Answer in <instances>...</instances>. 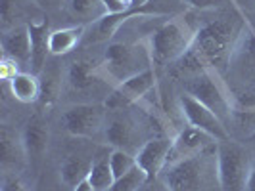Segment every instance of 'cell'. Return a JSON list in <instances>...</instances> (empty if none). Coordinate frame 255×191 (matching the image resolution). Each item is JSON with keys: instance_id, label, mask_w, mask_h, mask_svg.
Wrapping results in <instances>:
<instances>
[{"instance_id": "32", "label": "cell", "mask_w": 255, "mask_h": 191, "mask_svg": "<svg viewBox=\"0 0 255 191\" xmlns=\"http://www.w3.org/2000/svg\"><path fill=\"white\" fill-rule=\"evenodd\" d=\"M71 191H96V190H94V186L90 184V180L85 178V180H81V182H79Z\"/></svg>"}, {"instance_id": "19", "label": "cell", "mask_w": 255, "mask_h": 191, "mask_svg": "<svg viewBox=\"0 0 255 191\" xmlns=\"http://www.w3.org/2000/svg\"><path fill=\"white\" fill-rule=\"evenodd\" d=\"M12 96L19 103H35L40 98V80L31 71H21L8 82Z\"/></svg>"}, {"instance_id": "30", "label": "cell", "mask_w": 255, "mask_h": 191, "mask_svg": "<svg viewBox=\"0 0 255 191\" xmlns=\"http://www.w3.org/2000/svg\"><path fill=\"white\" fill-rule=\"evenodd\" d=\"M31 2H33L37 8L44 10V12H56V10L64 8L67 0H31Z\"/></svg>"}, {"instance_id": "25", "label": "cell", "mask_w": 255, "mask_h": 191, "mask_svg": "<svg viewBox=\"0 0 255 191\" xmlns=\"http://www.w3.org/2000/svg\"><path fill=\"white\" fill-rule=\"evenodd\" d=\"M148 182H150V180L144 174V170L136 165L130 172H127L125 176L115 180L114 186L110 188V191H138L140 188H144Z\"/></svg>"}, {"instance_id": "8", "label": "cell", "mask_w": 255, "mask_h": 191, "mask_svg": "<svg viewBox=\"0 0 255 191\" xmlns=\"http://www.w3.org/2000/svg\"><path fill=\"white\" fill-rule=\"evenodd\" d=\"M155 86H157L155 67H150V69L140 71L138 75L130 76L127 80H123L121 84H117L115 88L110 90L104 105L108 111H121L128 105L144 100L150 92L155 90Z\"/></svg>"}, {"instance_id": "34", "label": "cell", "mask_w": 255, "mask_h": 191, "mask_svg": "<svg viewBox=\"0 0 255 191\" xmlns=\"http://www.w3.org/2000/svg\"><path fill=\"white\" fill-rule=\"evenodd\" d=\"M240 141H244L246 145H250V147H254V149H255V132H254V134H250L248 138H244V140H240Z\"/></svg>"}, {"instance_id": "27", "label": "cell", "mask_w": 255, "mask_h": 191, "mask_svg": "<svg viewBox=\"0 0 255 191\" xmlns=\"http://www.w3.org/2000/svg\"><path fill=\"white\" fill-rule=\"evenodd\" d=\"M180 2L194 12H211V10L227 6L230 0H180Z\"/></svg>"}, {"instance_id": "28", "label": "cell", "mask_w": 255, "mask_h": 191, "mask_svg": "<svg viewBox=\"0 0 255 191\" xmlns=\"http://www.w3.org/2000/svg\"><path fill=\"white\" fill-rule=\"evenodd\" d=\"M19 69H21V67H19L17 62H13L12 58L2 56V62H0V78H2L6 84H8L15 75H19V73H21Z\"/></svg>"}, {"instance_id": "6", "label": "cell", "mask_w": 255, "mask_h": 191, "mask_svg": "<svg viewBox=\"0 0 255 191\" xmlns=\"http://www.w3.org/2000/svg\"><path fill=\"white\" fill-rule=\"evenodd\" d=\"M184 92L190 94L192 98H196L198 102H202L205 107H209L227 125V128L230 127L234 107H232L229 90L225 86L221 75L205 69V71H200L196 75L186 76Z\"/></svg>"}, {"instance_id": "31", "label": "cell", "mask_w": 255, "mask_h": 191, "mask_svg": "<svg viewBox=\"0 0 255 191\" xmlns=\"http://www.w3.org/2000/svg\"><path fill=\"white\" fill-rule=\"evenodd\" d=\"M104 6H106V10L108 13H119V12H125V8L117 2V0H102Z\"/></svg>"}, {"instance_id": "20", "label": "cell", "mask_w": 255, "mask_h": 191, "mask_svg": "<svg viewBox=\"0 0 255 191\" xmlns=\"http://www.w3.org/2000/svg\"><path fill=\"white\" fill-rule=\"evenodd\" d=\"M0 155L4 165H17L19 161L27 159L21 132L17 134L10 125H2L0 128Z\"/></svg>"}, {"instance_id": "35", "label": "cell", "mask_w": 255, "mask_h": 191, "mask_svg": "<svg viewBox=\"0 0 255 191\" xmlns=\"http://www.w3.org/2000/svg\"><path fill=\"white\" fill-rule=\"evenodd\" d=\"M150 184H153V182H148V184H146L144 188H140V190H138V191H153V190H152V186H150Z\"/></svg>"}, {"instance_id": "23", "label": "cell", "mask_w": 255, "mask_h": 191, "mask_svg": "<svg viewBox=\"0 0 255 191\" xmlns=\"http://www.w3.org/2000/svg\"><path fill=\"white\" fill-rule=\"evenodd\" d=\"M90 165H92V159H85V157H67L62 166H60V178L62 184L69 186L71 190L75 188L81 180H85L89 176Z\"/></svg>"}, {"instance_id": "24", "label": "cell", "mask_w": 255, "mask_h": 191, "mask_svg": "<svg viewBox=\"0 0 255 191\" xmlns=\"http://www.w3.org/2000/svg\"><path fill=\"white\" fill-rule=\"evenodd\" d=\"M29 0H0V21H2V31L12 29L15 25H23L19 19H23L25 13V4ZM25 21V19H23ZM27 23V21H25Z\"/></svg>"}, {"instance_id": "18", "label": "cell", "mask_w": 255, "mask_h": 191, "mask_svg": "<svg viewBox=\"0 0 255 191\" xmlns=\"http://www.w3.org/2000/svg\"><path fill=\"white\" fill-rule=\"evenodd\" d=\"M65 8L79 25H92L108 13L102 0H67Z\"/></svg>"}, {"instance_id": "16", "label": "cell", "mask_w": 255, "mask_h": 191, "mask_svg": "<svg viewBox=\"0 0 255 191\" xmlns=\"http://www.w3.org/2000/svg\"><path fill=\"white\" fill-rule=\"evenodd\" d=\"M102 136L104 143L110 145L112 149H125V151L130 153L132 147H136V151H138V145L134 143L136 136H138L136 123L130 121L128 117H112V119H108Z\"/></svg>"}, {"instance_id": "22", "label": "cell", "mask_w": 255, "mask_h": 191, "mask_svg": "<svg viewBox=\"0 0 255 191\" xmlns=\"http://www.w3.org/2000/svg\"><path fill=\"white\" fill-rule=\"evenodd\" d=\"M87 178L90 180L96 191H110L115 182L112 166H110V153H98L96 157H92V165Z\"/></svg>"}, {"instance_id": "26", "label": "cell", "mask_w": 255, "mask_h": 191, "mask_svg": "<svg viewBox=\"0 0 255 191\" xmlns=\"http://www.w3.org/2000/svg\"><path fill=\"white\" fill-rule=\"evenodd\" d=\"M110 166L114 172V178H121L127 172H130L136 166V159L134 153H128L125 149H112L110 151Z\"/></svg>"}, {"instance_id": "11", "label": "cell", "mask_w": 255, "mask_h": 191, "mask_svg": "<svg viewBox=\"0 0 255 191\" xmlns=\"http://www.w3.org/2000/svg\"><path fill=\"white\" fill-rule=\"evenodd\" d=\"M217 143L219 141L213 136H209L207 132H204V130H200V128L196 127H190V125H184L173 136V143H171L167 165L175 163V161H180V159H186V157H192V155H198V153L217 145Z\"/></svg>"}, {"instance_id": "5", "label": "cell", "mask_w": 255, "mask_h": 191, "mask_svg": "<svg viewBox=\"0 0 255 191\" xmlns=\"http://www.w3.org/2000/svg\"><path fill=\"white\" fill-rule=\"evenodd\" d=\"M254 163V147L230 138L217 143V174L221 191H246Z\"/></svg>"}, {"instance_id": "2", "label": "cell", "mask_w": 255, "mask_h": 191, "mask_svg": "<svg viewBox=\"0 0 255 191\" xmlns=\"http://www.w3.org/2000/svg\"><path fill=\"white\" fill-rule=\"evenodd\" d=\"M157 182L165 191H221L217 174V145L169 163Z\"/></svg>"}, {"instance_id": "29", "label": "cell", "mask_w": 255, "mask_h": 191, "mask_svg": "<svg viewBox=\"0 0 255 191\" xmlns=\"http://www.w3.org/2000/svg\"><path fill=\"white\" fill-rule=\"evenodd\" d=\"M0 191H29V188H27V184L19 176L6 172L2 176V190Z\"/></svg>"}, {"instance_id": "13", "label": "cell", "mask_w": 255, "mask_h": 191, "mask_svg": "<svg viewBox=\"0 0 255 191\" xmlns=\"http://www.w3.org/2000/svg\"><path fill=\"white\" fill-rule=\"evenodd\" d=\"M21 141H23V149H25L27 161H40L44 157V153L48 151V143H50V128L46 119L40 113H35L33 117L27 119L21 130Z\"/></svg>"}, {"instance_id": "1", "label": "cell", "mask_w": 255, "mask_h": 191, "mask_svg": "<svg viewBox=\"0 0 255 191\" xmlns=\"http://www.w3.org/2000/svg\"><path fill=\"white\" fill-rule=\"evenodd\" d=\"M246 23L242 10L236 4H227L215 10V15L200 21L194 27V40L190 50L198 56L205 69L225 75L230 64V56L238 42Z\"/></svg>"}, {"instance_id": "4", "label": "cell", "mask_w": 255, "mask_h": 191, "mask_svg": "<svg viewBox=\"0 0 255 191\" xmlns=\"http://www.w3.org/2000/svg\"><path fill=\"white\" fill-rule=\"evenodd\" d=\"M153 67L177 64L192 48L194 27L186 19H167L144 37Z\"/></svg>"}, {"instance_id": "7", "label": "cell", "mask_w": 255, "mask_h": 191, "mask_svg": "<svg viewBox=\"0 0 255 191\" xmlns=\"http://www.w3.org/2000/svg\"><path fill=\"white\" fill-rule=\"evenodd\" d=\"M108 109L104 103H75L62 113V127L73 138H96L104 134Z\"/></svg>"}, {"instance_id": "15", "label": "cell", "mask_w": 255, "mask_h": 191, "mask_svg": "<svg viewBox=\"0 0 255 191\" xmlns=\"http://www.w3.org/2000/svg\"><path fill=\"white\" fill-rule=\"evenodd\" d=\"M0 44H2V56L12 58L13 62L19 64V67H27L31 71V37L27 23L2 31Z\"/></svg>"}, {"instance_id": "12", "label": "cell", "mask_w": 255, "mask_h": 191, "mask_svg": "<svg viewBox=\"0 0 255 191\" xmlns=\"http://www.w3.org/2000/svg\"><path fill=\"white\" fill-rule=\"evenodd\" d=\"M29 37H31V73L40 75L50 58V21L46 15H38L29 21Z\"/></svg>"}, {"instance_id": "33", "label": "cell", "mask_w": 255, "mask_h": 191, "mask_svg": "<svg viewBox=\"0 0 255 191\" xmlns=\"http://www.w3.org/2000/svg\"><path fill=\"white\" fill-rule=\"evenodd\" d=\"M255 191V149H254V163H252V172H250V180H248V190Z\"/></svg>"}, {"instance_id": "9", "label": "cell", "mask_w": 255, "mask_h": 191, "mask_svg": "<svg viewBox=\"0 0 255 191\" xmlns=\"http://www.w3.org/2000/svg\"><path fill=\"white\" fill-rule=\"evenodd\" d=\"M179 111L184 119V125H190V127L204 130L217 141H227L232 138L227 125L219 119L217 115L186 92H182L179 96Z\"/></svg>"}, {"instance_id": "10", "label": "cell", "mask_w": 255, "mask_h": 191, "mask_svg": "<svg viewBox=\"0 0 255 191\" xmlns=\"http://www.w3.org/2000/svg\"><path fill=\"white\" fill-rule=\"evenodd\" d=\"M171 136H161V138H150L140 145V149L134 153L136 165L144 170L150 182H157L159 174L163 172L171 151Z\"/></svg>"}, {"instance_id": "17", "label": "cell", "mask_w": 255, "mask_h": 191, "mask_svg": "<svg viewBox=\"0 0 255 191\" xmlns=\"http://www.w3.org/2000/svg\"><path fill=\"white\" fill-rule=\"evenodd\" d=\"M87 25H69L64 29H54L50 35V56L64 58L83 44Z\"/></svg>"}, {"instance_id": "3", "label": "cell", "mask_w": 255, "mask_h": 191, "mask_svg": "<svg viewBox=\"0 0 255 191\" xmlns=\"http://www.w3.org/2000/svg\"><path fill=\"white\" fill-rule=\"evenodd\" d=\"M150 67H153L152 56L146 40L140 38L138 42H110L106 46L98 69L106 84L115 88L123 80L138 75L140 71H146Z\"/></svg>"}, {"instance_id": "21", "label": "cell", "mask_w": 255, "mask_h": 191, "mask_svg": "<svg viewBox=\"0 0 255 191\" xmlns=\"http://www.w3.org/2000/svg\"><path fill=\"white\" fill-rule=\"evenodd\" d=\"M38 80H40V98H38V102L42 103V107L50 109L62 96L64 78H62L58 69H44L38 75Z\"/></svg>"}, {"instance_id": "14", "label": "cell", "mask_w": 255, "mask_h": 191, "mask_svg": "<svg viewBox=\"0 0 255 191\" xmlns=\"http://www.w3.org/2000/svg\"><path fill=\"white\" fill-rule=\"evenodd\" d=\"M98 67L100 62H92L89 58L71 62L65 71V86L77 94H89L90 90H96L100 82H106Z\"/></svg>"}]
</instances>
